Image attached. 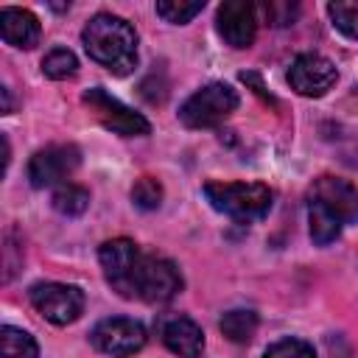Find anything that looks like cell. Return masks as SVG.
<instances>
[{
	"instance_id": "52a82bcc",
	"label": "cell",
	"mask_w": 358,
	"mask_h": 358,
	"mask_svg": "<svg viewBox=\"0 0 358 358\" xmlns=\"http://www.w3.org/2000/svg\"><path fill=\"white\" fill-rule=\"evenodd\" d=\"M95 350H101L103 355H112V358H129L134 352L143 350L145 344V327L129 316H112V319H103L92 327L90 333Z\"/></svg>"
},
{
	"instance_id": "44dd1931",
	"label": "cell",
	"mask_w": 358,
	"mask_h": 358,
	"mask_svg": "<svg viewBox=\"0 0 358 358\" xmlns=\"http://www.w3.org/2000/svg\"><path fill=\"white\" fill-rule=\"evenodd\" d=\"M76 67H78V62H76L73 50H67V48H56V50H50V53L42 59V73H45L48 78H56V81L73 76Z\"/></svg>"
},
{
	"instance_id": "9c48e42d",
	"label": "cell",
	"mask_w": 358,
	"mask_h": 358,
	"mask_svg": "<svg viewBox=\"0 0 358 358\" xmlns=\"http://www.w3.org/2000/svg\"><path fill=\"white\" fill-rule=\"evenodd\" d=\"M81 162V151L70 143L39 148L28 162V179L34 187H53L64 182Z\"/></svg>"
},
{
	"instance_id": "277c9868",
	"label": "cell",
	"mask_w": 358,
	"mask_h": 358,
	"mask_svg": "<svg viewBox=\"0 0 358 358\" xmlns=\"http://www.w3.org/2000/svg\"><path fill=\"white\" fill-rule=\"evenodd\" d=\"M98 260H101L106 282L120 296L134 299V277H137V268H140V260H143V252L137 249V243L129 241V238L106 241L98 252Z\"/></svg>"
},
{
	"instance_id": "7c38bea8",
	"label": "cell",
	"mask_w": 358,
	"mask_h": 358,
	"mask_svg": "<svg viewBox=\"0 0 358 358\" xmlns=\"http://www.w3.org/2000/svg\"><path fill=\"white\" fill-rule=\"evenodd\" d=\"M215 28L229 48H249L257 31V8L249 0H227L218 6Z\"/></svg>"
},
{
	"instance_id": "6da1fadb",
	"label": "cell",
	"mask_w": 358,
	"mask_h": 358,
	"mask_svg": "<svg viewBox=\"0 0 358 358\" xmlns=\"http://www.w3.org/2000/svg\"><path fill=\"white\" fill-rule=\"evenodd\" d=\"M81 42L90 59L115 76H126L137 64V34L123 17L95 14L84 25Z\"/></svg>"
},
{
	"instance_id": "e0dca14e",
	"label": "cell",
	"mask_w": 358,
	"mask_h": 358,
	"mask_svg": "<svg viewBox=\"0 0 358 358\" xmlns=\"http://www.w3.org/2000/svg\"><path fill=\"white\" fill-rule=\"evenodd\" d=\"M308 221H310V238H313V243H319V246L333 243V241L338 238V232H341V224H338L327 210H322V207L313 204V201H308Z\"/></svg>"
},
{
	"instance_id": "cb8c5ba5",
	"label": "cell",
	"mask_w": 358,
	"mask_h": 358,
	"mask_svg": "<svg viewBox=\"0 0 358 358\" xmlns=\"http://www.w3.org/2000/svg\"><path fill=\"white\" fill-rule=\"evenodd\" d=\"M296 11H299L296 3H266L263 6V14L271 25H291L296 20Z\"/></svg>"
},
{
	"instance_id": "7402d4cb",
	"label": "cell",
	"mask_w": 358,
	"mask_h": 358,
	"mask_svg": "<svg viewBox=\"0 0 358 358\" xmlns=\"http://www.w3.org/2000/svg\"><path fill=\"white\" fill-rule=\"evenodd\" d=\"M131 201H134L140 210H157L159 201H162V187H159V182L151 179V176L137 179V185L131 187Z\"/></svg>"
},
{
	"instance_id": "5bb4252c",
	"label": "cell",
	"mask_w": 358,
	"mask_h": 358,
	"mask_svg": "<svg viewBox=\"0 0 358 358\" xmlns=\"http://www.w3.org/2000/svg\"><path fill=\"white\" fill-rule=\"evenodd\" d=\"M0 34H3L6 45L28 50V48H34L39 42V22H36V17L31 11L6 6L0 11Z\"/></svg>"
},
{
	"instance_id": "d6986e66",
	"label": "cell",
	"mask_w": 358,
	"mask_h": 358,
	"mask_svg": "<svg viewBox=\"0 0 358 358\" xmlns=\"http://www.w3.org/2000/svg\"><path fill=\"white\" fill-rule=\"evenodd\" d=\"M327 14H330L333 25L344 36L358 39V0H336V3H327Z\"/></svg>"
},
{
	"instance_id": "7a4b0ae2",
	"label": "cell",
	"mask_w": 358,
	"mask_h": 358,
	"mask_svg": "<svg viewBox=\"0 0 358 358\" xmlns=\"http://www.w3.org/2000/svg\"><path fill=\"white\" fill-rule=\"evenodd\" d=\"M204 196L213 210L246 224L271 210V190L263 182H207Z\"/></svg>"
},
{
	"instance_id": "2e32d148",
	"label": "cell",
	"mask_w": 358,
	"mask_h": 358,
	"mask_svg": "<svg viewBox=\"0 0 358 358\" xmlns=\"http://www.w3.org/2000/svg\"><path fill=\"white\" fill-rule=\"evenodd\" d=\"M0 358H39V347L31 333L6 324L0 330Z\"/></svg>"
},
{
	"instance_id": "ac0fdd59",
	"label": "cell",
	"mask_w": 358,
	"mask_h": 358,
	"mask_svg": "<svg viewBox=\"0 0 358 358\" xmlns=\"http://www.w3.org/2000/svg\"><path fill=\"white\" fill-rule=\"evenodd\" d=\"M53 207L62 215H81L90 207V193L81 185H59L53 193Z\"/></svg>"
},
{
	"instance_id": "8fae6325",
	"label": "cell",
	"mask_w": 358,
	"mask_h": 358,
	"mask_svg": "<svg viewBox=\"0 0 358 358\" xmlns=\"http://www.w3.org/2000/svg\"><path fill=\"white\" fill-rule=\"evenodd\" d=\"M338 73L336 64L319 53H299L288 67V84L305 98H322L333 84Z\"/></svg>"
},
{
	"instance_id": "9a60e30c",
	"label": "cell",
	"mask_w": 358,
	"mask_h": 358,
	"mask_svg": "<svg viewBox=\"0 0 358 358\" xmlns=\"http://www.w3.org/2000/svg\"><path fill=\"white\" fill-rule=\"evenodd\" d=\"M221 333L235 341V344H249L255 330H257V313L255 310H246V308H235V310H227L218 322Z\"/></svg>"
},
{
	"instance_id": "ba28073f",
	"label": "cell",
	"mask_w": 358,
	"mask_h": 358,
	"mask_svg": "<svg viewBox=\"0 0 358 358\" xmlns=\"http://www.w3.org/2000/svg\"><path fill=\"white\" fill-rule=\"evenodd\" d=\"M84 103H87V106L95 112V117H98L106 129H112L115 134L137 137V134H148V131H151L148 120H145L140 112L129 109L126 103H120L117 98H112V95H109L106 90H101V87L87 90V92H84Z\"/></svg>"
},
{
	"instance_id": "8992f818",
	"label": "cell",
	"mask_w": 358,
	"mask_h": 358,
	"mask_svg": "<svg viewBox=\"0 0 358 358\" xmlns=\"http://www.w3.org/2000/svg\"><path fill=\"white\" fill-rule=\"evenodd\" d=\"M31 305L53 324H70L84 310V294L76 285L64 282H36L28 291Z\"/></svg>"
},
{
	"instance_id": "4fadbf2b",
	"label": "cell",
	"mask_w": 358,
	"mask_h": 358,
	"mask_svg": "<svg viewBox=\"0 0 358 358\" xmlns=\"http://www.w3.org/2000/svg\"><path fill=\"white\" fill-rule=\"evenodd\" d=\"M162 344L182 358H199L204 350V333L193 319L173 316L162 324Z\"/></svg>"
},
{
	"instance_id": "3957f363",
	"label": "cell",
	"mask_w": 358,
	"mask_h": 358,
	"mask_svg": "<svg viewBox=\"0 0 358 358\" xmlns=\"http://www.w3.org/2000/svg\"><path fill=\"white\" fill-rule=\"evenodd\" d=\"M235 109H238V92L224 81H213V84L196 90L182 103L179 120L187 129H213L224 117H229Z\"/></svg>"
},
{
	"instance_id": "603a6c76",
	"label": "cell",
	"mask_w": 358,
	"mask_h": 358,
	"mask_svg": "<svg viewBox=\"0 0 358 358\" xmlns=\"http://www.w3.org/2000/svg\"><path fill=\"white\" fill-rule=\"evenodd\" d=\"M263 358H316V352L302 338H282V341L271 344Z\"/></svg>"
},
{
	"instance_id": "30bf717a",
	"label": "cell",
	"mask_w": 358,
	"mask_h": 358,
	"mask_svg": "<svg viewBox=\"0 0 358 358\" xmlns=\"http://www.w3.org/2000/svg\"><path fill=\"white\" fill-rule=\"evenodd\" d=\"M308 201L327 210L341 227L358 224V187L338 176H319L308 193Z\"/></svg>"
},
{
	"instance_id": "5b68a950",
	"label": "cell",
	"mask_w": 358,
	"mask_h": 358,
	"mask_svg": "<svg viewBox=\"0 0 358 358\" xmlns=\"http://www.w3.org/2000/svg\"><path fill=\"white\" fill-rule=\"evenodd\" d=\"M179 288H182V274L171 260L157 257V255H143L137 277H134V299L159 305L176 296Z\"/></svg>"
},
{
	"instance_id": "ffe728a7",
	"label": "cell",
	"mask_w": 358,
	"mask_h": 358,
	"mask_svg": "<svg viewBox=\"0 0 358 358\" xmlns=\"http://www.w3.org/2000/svg\"><path fill=\"white\" fill-rule=\"evenodd\" d=\"M201 8H204V0H196V3L162 0V3H157V14H159L165 22H173V25H185V22H190Z\"/></svg>"
}]
</instances>
